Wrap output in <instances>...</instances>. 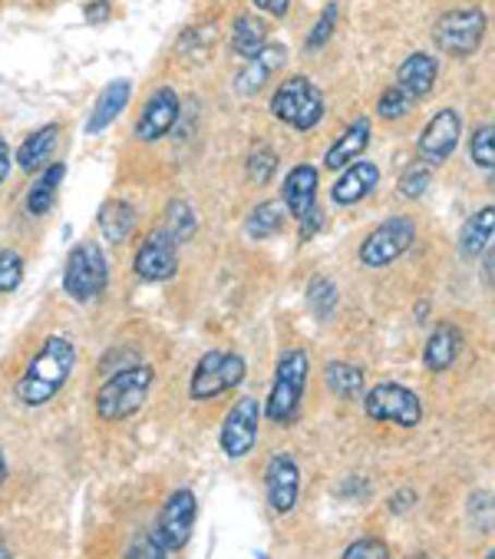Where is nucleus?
<instances>
[{
	"label": "nucleus",
	"mask_w": 495,
	"mask_h": 559,
	"mask_svg": "<svg viewBox=\"0 0 495 559\" xmlns=\"http://www.w3.org/2000/svg\"><path fill=\"white\" fill-rule=\"evenodd\" d=\"M258 420H262V407L255 397H241L228 414H225V424L218 430V443L225 457L231 461H241L255 451L258 443Z\"/></svg>",
	"instance_id": "9b49d317"
},
{
	"label": "nucleus",
	"mask_w": 495,
	"mask_h": 559,
	"mask_svg": "<svg viewBox=\"0 0 495 559\" xmlns=\"http://www.w3.org/2000/svg\"><path fill=\"white\" fill-rule=\"evenodd\" d=\"M109 285V262L102 255V249L96 242H80L70 249L67 265H63V292L80 301L89 305L96 301Z\"/></svg>",
	"instance_id": "39448f33"
},
{
	"label": "nucleus",
	"mask_w": 495,
	"mask_h": 559,
	"mask_svg": "<svg viewBox=\"0 0 495 559\" xmlns=\"http://www.w3.org/2000/svg\"><path fill=\"white\" fill-rule=\"evenodd\" d=\"M317 186H321V173L307 163L294 166L288 176H285V186H281V202L285 209L294 215V218H304L307 212L317 209Z\"/></svg>",
	"instance_id": "a211bd4d"
},
{
	"label": "nucleus",
	"mask_w": 495,
	"mask_h": 559,
	"mask_svg": "<svg viewBox=\"0 0 495 559\" xmlns=\"http://www.w3.org/2000/svg\"><path fill=\"white\" fill-rule=\"evenodd\" d=\"M381 186V166L377 163H366V159H353L350 166L340 169L337 182L330 186V199L337 205H357L363 202L370 192Z\"/></svg>",
	"instance_id": "dca6fc26"
},
{
	"label": "nucleus",
	"mask_w": 495,
	"mask_h": 559,
	"mask_svg": "<svg viewBox=\"0 0 495 559\" xmlns=\"http://www.w3.org/2000/svg\"><path fill=\"white\" fill-rule=\"evenodd\" d=\"M485 11L482 8H456V11H446L436 27H433V40L443 53L449 57H469L482 47L485 40Z\"/></svg>",
	"instance_id": "6e6552de"
},
{
	"label": "nucleus",
	"mask_w": 495,
	"mask_h": 559,
	"mask_svg": "<svg viewBox=\"0 0 495 559\" xmlns=\"http://www.w3.org/2000/svg\"><path fill=\"white\" fill-rule=\"evenodd\" d=\"M492 229H495V209L492 205L469 215V222L459 233V255L462 259H479L485 249H492Z\"/></svg>",
	"instance_id": "b1692460"
},
{
	"label": "nucleus",
	"mask_w": 495,
	"mask_h": 559,
	"mask_svg": "<svg viewBox=\"0 0 495 559\" xmlns=\"http://www.w3.org/2000/svg\"><path fill=\"white\" fill-rule=\"evenodd\" d=\"M265 497L278 516H288L301 500V467L291 454H275L265 471Z\"/></svg>",
	"instance_id": "4468645a"
},
{
	"label": "nucleus",
	"mask_w": 495,
	"mask_h": 559,
	"mask_svg": "<svg viewBox=\"0 0 495 559\" xmlns=\"http://www.w3.org/2000/svg\"><path fill=\"white\" fill-rule=\"evenodd\" d=\"M252 4H255L258 11H265L268 17H278V21L291 11V0H252Z\"/></svg>",
	"instance_id": "a18cd8bd"
},
{
	"label": "nucleus",
	"mask_w": 495,
	"mask_h": 559,
	"mask_svg": "<svg viewBox=\"0 0 495 559\" xmlns=\"http://www.w3.org/2000/svg\"><path fill=\"white\" fill-rule=\"evenodd\" d=\"M363 411L370 420H381V424H400V427H416L423 420V401L394 381H384L377 388H370L363 397Z\"/></svg>",
	"instance_id": "9d476101"
},
{
	"label": "nucleus",
	"mask_w": 495,
	"mask_h": 559,
	"mask_svg": "<svg viewBox=\"0 0 495 559\" xmlns=\"http://www.w3.org/2000/svg\"><path fill=\"white\" fill-rule=\"evenodd\" d=\"M387 507H390V513H410V510L416 507V493H413L410 487H403V490H397V493L387 500Z\"/></svg>",
	"instance_id": "c03bdc74"
},
{
	"label": "nucleus",
	"mask_w": 495,
	"mask_h": 559,
	"mask_svg": "<svg viewBox=\"0 0 495 559\" xmlns=\"http://www.w3.org/2000/svg\"><path fill=\"white\" fill-rule=\"evenodd\" d=\"M307 378H311V358L304 348H288L278 358L275 368V381L265 401V417L271 424H291L301 414V401L307 391Z\"/></svg>",
	"instance_id": "7ed1b4c3"
},
{
	"label": "nucleus",
	"mask_w": 495,
	"mask_h": 559,
	"mask_svg": "<svg viewBox=\"0 0 495 559\" xmlns=\"http://www.w3.org/2000/svg\"><path fill=\"white\" fill-rule=\"evenodd\" d=\"M334 24H337V4H327V8H324V14H321V21L314 24L311 37H307V50H321V47L330 40Z\"/></svg>",
	"instance_id": "58836bf2"
},
{
	"label": "nucleus",
	"mask_w": 495,
	"mask_h": 559,
	"mask_svg": "<svg viewBox=\"0 0 495 559\" xmlns=\"http://www.w3.org/2000/svg\"><path fill=\"white\" fill-rule=\"evenodd\" d=\"M63 179H67V166L63 163H50L44 169V176L27 192V212L31 215H47L53 209V199H57V189H60Z\"/></svg>",
	"instance_id": "cd10ccee"
},
{
	"label": "nucleus",
	"mask_w": 495,
	"mask_h": 559,
	"mask_svg": "<svg viewBox=\"0 0 495 559\" xmlns=\"http://www.w3.org/2000/svg\"><path fill=\"white\" fill-rule=\"evenodd\" d=\"M156 371L149 365H130L106 374V381L96 391V414L102 420H130L143 411L149 391H153Z\"/></svg>",
	"instance_id": "f03ea898"
},
{
	"label": "nucleus",
	"mask_w": 495,
	"mask_h": 559,
	"mask_svg": "<svg viewBox=\"0 0 495 559\" xmlns=\"http://www.w3.org/2000/svg\"><path fill=\"white\" fill-rule=\"evenodd\" d=\"M436 76H439L436 57H430V53H410V57L403 60V67L397 70V86H400L407 96H413V99L420 103V99H426V96L433 93Z\"/></svg>",
	"instance_id": "412c9836"
},
{
	"label": "nucleus",
	"mask_w": 495,
	"mask_h": 559,
	"mask_svg": "<svg viewBox=\"0 0 495 559\" xmlns=\"http://www.w3.org/2000/svg\"><path fill=\"white\" fill-rule=\"evenodd\" d=\"M285 218H288L285 202L281 199H265V202H258L252 212H247L244 233H247V239L265 242V239H271V236H278L285 229Z\"/></svg>",
	"instance_id": "393cba45"
},
{
	"label": "nucleus",
	"mask_w": 495,
	"mask_h": 559,
	"mask_svg": "<svg viewBox=\"0 0 495 559\" xmlns=\"http://www.w3.org/2000/svg\"><path fill=\"white\" fill-rule=\"evenodd\" d=\"M416 242V222L410 215H394L370 233L360 246V262L366 269H387L400 255H407Z\"/></svg>",
	"instance_id": "0eeeda50"
},
{
	"label": "nucleus",
	"mask_w": 495,
	"mask_h": 559,
	"mask_svg": "<svg viewBox=\"0 0 495 559\" xmlns=\"http://www.w3.org/2000/svg\"><path fill=\"white\" fill-rule=\"evenodd\" d=\"M140 222V212L136 205H130L126 199H109L102 202L99 215H96V226H99V236L109 242V246H122L130 239V233L136 229Z\"/></svg>",
	"instance_id": "4be33fe9"
},
{
	"label": "nucleus",
	"mask_w": 495,
	"mask_h": 559,
	"mask_svg": "<svg viewBox=\"0 0 495 559\" xmlns=\"http://www.w3.org/2000/svg\"><path fill=\"white\" fill-rule=\"evenodd\" d=\"M73 368H76L73 342L63 338V334H50V338H44L40 352L31 358L27 371L17 381V401L24 407H44L67 388Z\"/></svg>",
	"instance_id": "f257e3e1"
},
{
	"label": "nucleus",
	"mask_w": 495,
	"mask_h": 559,
	"mask_svg": "<svg viewBox=\"0 0 495 559\" xmlns=\"http://www.w3.org/2000/svg\"><path fill=\"white\" fill-rule=\"evenodd\" d=\"M271 114L285 127L307 133L324 120V96L307 76H288L271 96Z\"/></svg>",
	"instance_id": "20e7f679"
},
{
	"label": "nucleus",
	"mask_w": 495,
	"mask_h": 559,
	"mask_svg": "<svg viewBox=\"0 0 495 559\" xmlns=\"http://www.w3.org/2000/svg\"><path fill=\"white\" fill-rule=\"evenodd\" d=\"M298 226H301V239H304V242H307V239H314V236L324 229V212H321V209L307 212L304 218H298Z\"/></svg>",
	"instance_id": "37998d69"
},
{
	"label": "nucleus",
	"mask_w": 495,
	"mask_h": 559,
	"mask_svg": "<svg viewBox=\"0 0 495 559\" xmlns=\"http://www.w3.org/2000/svg\"><path fill=\"white\" fill-rule=\"evenodd\" d=\"M430 182H433V166H430L426 159H416V163H410V166L400 173V195L420 199V195L430 189Z\"/></svg>",
	"instance_id": "473e14b6"
},
{
	"label": "nucleus",
	"mask_w": 495,
	"mask_h": 559,
	"mask_svg": "<svg viewBox=\"0 0 495 559\" xmlns=\"http://www.w3.org/2000/svg\"><path fill=\"white\" fill-rule=\"evenodd\" d=\"M307 308L314 311V318H321V321H330L334 318V311H337V301H340V295H337V285L330 282V278H324V275H317V278H311V285H307Z\"/></svg>",
	"instance_id": "7c9ffc66"
},
{
	"label": "nucleus",
	"mask_w": 495,
	"mask_h": 559,
	"mask_svg": "<svg viewBox=\"0 0 495 559\" xmlns=\"http://www.w3.org/2000/svg\"><path fill=\"white\" fill-rule=\"evenodd\" d=\"M162 229H166L179 246H182V242H189V239L195 236V229H198L192 205H189V202H182V199H172V202H169V209H166V218H162Z\"/></svg>",
	"instance_id": "c756f323"
},
{
	"label": "nucleus",
	"mask_w": 495,
	"mask_h": 559,
	"mask_svg": "<svg viewBox=\"0 0 495 559\" xmlns=\"http://www.w3.org/2000/svg\"><path fill=\"white\" fill-rule=\"evenodd\" d=\"M57 140H60V127H57V123L40 127L37 133H31V136L21 143V150H17V166H21L24 173L40 169V166L47 163V156L53 153Z\"/></svg>",
	"instance_id": "a878e982"
},
{
	"label": "nucleus",
	"mask_w": 495,
	"mask_h": 559,
	"mask_svg": "<svg viewBox=\"0 0 495 559\" xmlns=\"http://www.w3.org/2000/svg\"><path fill=\"white\" fill-rule=\"evenodd\" d=\"M195 513H198V500L192 490L179 487L172 490V497L166 500V507L159 510V520L149 533V539L166 552H182L192 539V530H195Z\"/></svg>",
	"instance_id": "1a4fd4ad"
},
{
	"label": "nucleus",
	"mask_w": 495,
	"mask_h": 559,
	"mask_svg": "<svg viewBox=\"0 0 495 559\" xmlns=\"http://www.w3.org/2000/svg\"><path fill=\"white\" fill-rule=\"evenodd\" d=\"M143 358L133 352V348H116V352H106V358H102V371H119V368H130V365H140Z\"/></svg>",
	"instance_id": "a19ab883"
},
{
	"label": "nucleus",
	"mask_w": 495,
	"mask_h": 559,
	"mask_svg": "<svg viewBox=\"0 0 495 559\" xmlns=\"http://www.w3.org/2000/svg\"><path fill=\"white\" fill-rule=\"evenodd\" d=\"M469 513H472V526L479 533H488L492 530V493L488 490L475 493L472 503H469Z\"/></svg>",
	"instance_id": "ea45409f"
},
{
	"label": "nucleus",
	"mask_w": 495,
	"mask_h": 559,
	"mask_svg": "<svg viewBox=\"0 0 495 559\" xmlns=\"http://www.w3.org/2000/svg\"><path fill=\"white\" fill-rule=\"evenodd\" d=\"M215 34H218V31H215L212 24L195 27V31H185V34H182V40H179V47H176V53H179V57H192V60H198V57H205V53L212 50Z\"/></svg>",
	"instance_id": "72a5a7b5"
},
{
	"label": "nucleus",
	"mask_w": 495,
	"mask_h": 559,
	"mask_svg": "<svg viewBox=\"0 0 495 559\" xmlns=\"http://www.w3.org/2000/svg\"><path fill=\"white\" fill-rule=\"evenodd\" d=\"M268 44V24L255 14H241L231 27V50L238 57H255Z\"/></svg>",
	"instance_id": "bb28decb"
},
{
	"label": "nucleus",
	"mask_w": 495,
	"mask_h": 559,
	"mask_svg": "<svg viewBox=\"0 0 495 559\" xmlns=\"http://www.w3.org/2000/svg\"><path fill=\"white\" fill-rule=\"evenodd\" d=\"M413 106H416L413 96H407L400 86H390V90H384V96H381V103H377V114H381L384 120H400V117L410 114Z\"/></svg>",
	"instance_id": "e433bc0d"
},
{
	"label": "nucleus",
	"mask_w": 495,
	"mask_h": 559,
	"mask_svg": "<svg viewBox=\"0 0 495 559\" xmlns=\"http://www.w3.org/2000/svg\"><path fill=\"white\" fill-rule=\"evenodd\" d=\"M343 559H387L390 556V546L377 536H360L357 543H350L343 552Z\"/></svg>",
	"instance_id": "4c0bfd02"
},
{
	"label": "nucleus",
	"mask_w": 495,
	"mask_h": 559,
	"mask_svg": "<svg viewBox=\"0 0 495 559\" xmlns=\"http://www.w3.org/2000/svg\"><path fill=\"white\" fill-rule=\"evenodd\" d=\"M112 17V4L109 0H93V4L83 8V21L86 24H106Z\"/></svg>",
	"instance_id": "79ce46f5"
},
{
	"label": "nucleus",
	"mask_w": 495,
	"mask_h": 559,
	"mask_svg": "<svg viewBox=\"0 0 495 559\" xmlns=\"http://www.w3.org/2000/svg\"><path fill=\"white\" fill-rule=\"evenodd\" d=\"M4 480H8V461H4V454H0V487H4Z\"/></svg>",
	"instance_id": "de8ad7c7"
},
{
	"label": "nucleus",
	"mask_w": 495,
	"mask_h": 559,
	"mask_svg": "<svg viewBox=\"0 0 495 559\" xmlns=\"http://www.w3.org/2000/svg\"><path fill=\"white\" fill-rule=\"evenodd\" d=\"M459 352H462V331H459V324L443 321V324H436V328H433V334L426 338L423 365H426L433 374H439V371H446V368H452V365H456Z\"/></svg>",
	"instance_id": "6ab92c4d"
},
{
	"label": "nucleus",
	"mask_w": 495,
	"mask_h": 559,
	"mask_svg": "<svg viewBox=\"0 0 495 559\" xmlns=\"http://www.w3.org/2000/svg\"><path fill=\"white\" fill-rule=\"evenodd\" d=\"M370 146V117H357L340 136L337 143H330V150L324 153V169H343L350 166L353 159L363 156V150Z\"/></svg>",
	"instance_id": "5701e85b"
},
{
	"label": "nucleus",
	"mask_w": 495,
	"mask_h": 559,
	"mask_svg": "<svg viewBox=\"0 0 495 559\" xmlns=\"http://www.w3.org/2000/svg\"><path fill=\"white\" fill-rule=\"evenodd\" d=\"M130 96H133V83H130V80H112V83L96 96V103H93V114H89V120H86V133L96 136V133H102L106 127H112V123L119 120L122 109H126Z\"/></svg>",
	"instance_id": "aec40b11"
},
{
	"label": "nucleus",
	"mask_w": 495,
	"mask_h": 559,
	"mask_svg": "<svg viewBox=\"0 0 495 559\" xmlns=\"http://www.w3.org/2000/svg\"><path fill=\"white\" fill-rule=\"evenodd\" d=\"M278 173V153L268 146V143H258L252 153H247V176H252L258 186L271 182Z\"/></svg>",
	"instance_id": "2f4dec72"
},
{
	"label": "nucleus",
	"mask_w": 495,
	"mask_h": 559,
	"mask_svg": "<svg viewBox=\"0 0 495 559\" xmlns=\"http://www.w3.org/2000/svg\"><path fill=\"white\" fill-rule=\"evenodd\" d=\"M285 60H288V50L281 44H265L255 57H247V63L234 76V93L238 96H255L258 90H265L268 76L285 67Z\"/></svg>",
	"instance_id": "f3484780"
},
{
	"label": "nucleus",
	"mask_w": 495,
	"mask_h": 559,
	"mask_svg": "<svg viewBox=\"0 0 495 559\" xmlns=\"http://www.w3.org/2000/svg\"><path fill=\"white\" fill-rule=\"evenodd\" d=\"M247 378V365L241 355L234 352H205L192 371L189 381V397L192 401H215L221 394H228L231 388H238Z\"/></svg>",
	"instance_id": "423d86ee"
},
{
	"label": "nucleus",
	"mask_w": 495,
	"mask_h": 559,
	"mask_svg": "<svg viewBox=\"0 0 495 559\" xmlns=\"http://www.w3.org/2000/svg\"><path fill=\"white\" fill-rule=\"evenodd\" d=\"M324 381L330 388V394H337L340 401H353L363 394V368L350 365V361H330L324 371Z\"/></svg>",
	"instance_id": "c85d7f7f"
},
{
	"label": "nucleus",
	"mask_w": 495,
	"mask_h": 559,
	"mask_svg": "<svg viewBox=\"0 0 495 559\" xmlns=\"http://www.w3.org/2000/svg\"><path fill=\"white\" fill-rule=\"evenodd\" d=\"M459 136H462V114L459 109H449V106L439 109V114L420 133V159H426L430 166L446 163L456 153Z\"/></svg>",
	"instance_id": "ddd939ff"
},
{
	"label": "nucleus",
	"mask_w": 495,
	"mask_h": 559,
	"mask_svg": "<svg viewBox=\"0 0 495 559\" xmlns=\"http://www.w3.org/2000/svg\"><path fill=\"white\" fill-rule=\"evenodd\" d=\"M24 282V259L14 249H0V295L17 292Z\"/></svg>",
	"instance_id": "c9c22d12"
},
{
	"label": "nucleus",
	"mask_w": 495,
	"mask_h": 559,
	"mask_svg": "<svg viewBox=\"0 0 495 559\" xmlns=\"http://www.w3.org/2000/svg\"><path fill=\"white\" fill-rule=\"evenodd\" d=\"M11 150H8V143L4 140H0V186H4L8 182V176H11Z\"/></svg>",
	"instance_id": "49530a36"
},
{
	"label": "nucleus",
	"mask_w": 495,
	"mask_h": 559,
	"mask_svg": "<svg viewBox=\"0 0 495 559\" xmlns=\"http://www.w3.org/2000/svg\"><path fill=\"white\" fill-rule=\"evenodd\" d=\"M492 136H495V130H492V123H485V127H479V130L472 133V143H469V156H472V163H475L485 176H492V166H495Z\"/></svg>",
	"instance_id": "f704fd0d"
},
{
	"label": "nucleus",
	"mask_w": 495,
	"mask_h": 559,
	"mask_svg": "<svg viewBox=\"0 0 495 559\" xmlns=\"http://www.w3.org/2000/svg\"><path fill=\"white\" fill-rule=\"evenodd\" d=\"M133 272L143 282H169V278H176V272H179V242L162 226L153 229L143 239L136 259H133Z\"/></svg>",
	"instance_id": "f8f14e48"
},
{
	"label": "nucleus",
	"mask_w": 495,
	"mask_h": 559,
	"mask_svg": "<svg viewBox=\"0 0 495 559\" xmlns=\"http://www.w3.org/2000/svg\"><path fill=\"white\" fill-rule=\"evenodd\" d=\"M176 123H179V93L172 86H159L149 96V103L143 106L136 136H140V143H156L166 133H172Z\"/></svg>",
	"instance_id": "2eb2a0df"
}]
</instances>
